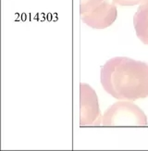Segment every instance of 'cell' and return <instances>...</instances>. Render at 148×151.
I'll return each instance as SVG.
<instances>
[{"instance_id":"6da1fadb","label":"cell","mask_w":148,"mask_h":151,"mask_svg":"<svg viewBox=\"0 0 148 151\" xmlns=\"http://www.w3.org/2000/svg\"><path fill=\"white\" fill-rule=\"evenodd\" d=\"M102 87L118 100L135 101L148 96V64L115 57L101 68Z\"/></svg>"},{"instance_id":"7a4b0ae2","label":"cell","mask_w":148,"mask_h":151,"mask_svg":"<svg viewBox=\"0 0 148 151\" xmlns=\"http://www.w3.org/2000/svg\"><path fill=\"white\" fill-rule=\"evenodd\" d=\"M147 116L132 101L119 100L102 116L103 126H146Z\"/></svg>"},{"instance_id":"3957f363","label":"cell","mask_w":148,"mask_h":151,"mask_svg":"<svg viewBox=\"0 0 148 151\" xmlns=\"http://www.w3.org/2000/svg\"><path fill=\"white\" fill-rule=\"evenodd\" d=\"M98 96L85 83L80 84V125L96 126L102 124Z\"/></svg>"},{"instance_id":"277c9868","label":"cell","mask_w":148,"mask_h":151,"mask_svg":"<svg viewBox=\"0 0 148 151\" xmlns=\"http://www.w3.org/2000/svg\"><path fill=\"white\" fill-rule=\"evenodd\" d=\"M82 22L93 29H106L111 26L118 17V9L114 2L104 0L94 9L81 15Z\"/></svg>"},{"instance_id":"5b68a950","label":"cell","mask_w":148,"mask_h":151,"mask_svg":"<svg viewBox=\"0 0 148 151\" xmlns=\"http://www.w3.org/2000/svg\"><path fill=\"white\" fill-rule=\"evenodd\" d=\"M133 26L140 41L148 45V0L142 3L135 12Z\"/></svg>"},{"instance_id":"8992f818","label":"cell","mask_w":148,"mask_h":151,"mask_svg":"<svg viewBox=\"0 0 148 151\" xmlns=\"http://www.w3.org/2000/svg\"><path fill=\"white\" fill-rule=\"evenodd\" d=\"M104 0H81L80 1V13L81 15L92 11L99 6Z\"/></svg>"},{"instance_id":"52a82bcc","label":"cell","mask_w":148,"mask_h":151,"mask_svg":"<svg viewBox=\"0 0 148 151\" xmlns=\"http://www.w3.org/2000/svg\"><path fill=\"white\" fill-rule=\"evenodd\" d=\"M116 5L119 6H135L141 5L142 3L145 2L146 0H112Z\"/></svg>"}]
</instances>
